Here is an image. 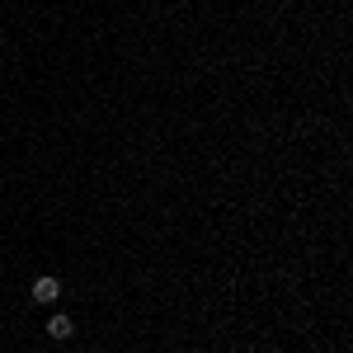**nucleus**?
I'll return each instance as SVG.
<instances>
[{
  "instance_id": "obj_1",
  "label": "nucleus",
  "mask_w": 353,
  "mask_h": 353,
  "mask_svg": "<svg viewBox=\"0 0 353 353\" xmlns=\"http://www.w3.org/2000/svg\"><path fill=\"white\" fill-rule=\"evenodd\" d=\"M57 297H61V283H57L52 273H43V278L33 283V301H43V306H52Z\"/></svg>"
},
{
  "instance_id": "obj_2",
  "label": "nucleus",
  "mask_w": 353,
  "mask_h": 353,
  "mask_svg": "<svg viewBox=\"0 0 353 353\" xmlns=\"http://www.w3.org/2000/svg\"><path fill=\"white\" fill-rule=\"evenodd\" d=\"M48 334H52V339H71V334H76V325H71V316H66V311H57L52 321H48Z\"/></svg>"
}]
</instances>
